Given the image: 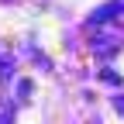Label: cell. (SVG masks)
<instances>
[{
    "instance_id": "obj_1",
    "label": "cell",
    "mask_w": 124,
    "mask_h": 124,
    "mask_svg": "<svg viewBox=\"0 0 124 124\" xmlns=\"http://www.w3.org/2000/svg\"><path fill=\"white\" fill-rule=\"evenodd\" d=\"M114 107H117V110H121V114H124V97H121V100H117V103H114Z\"/></svg>"
}]
</instances>
